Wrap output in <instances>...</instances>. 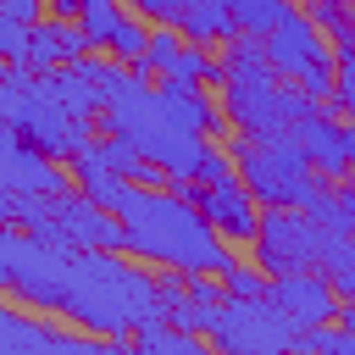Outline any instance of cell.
Returning <instances> with one entry per match:
<instances>
[{
  "label": "cell",
  "mask_w": 355,
  "mask_h": 355,
  "mask_svg": "<svg viewBox=\"0 0 355 355\" xmlns=\"http://www.w3.org/2000/svg\"><path fill=\"white\" fill-rule=\"evenodd\" d=\"M128 250H72L50 244L28 227H6L0 239V288L17 305L55 311L83 333L133 338V327L161 316L155 272L133 266Z\"/></svg>",
  "instance_id": "1"
},
{
  "label": "cell",
  "mask_w": 355,
  "mask_h": 355,
  "mask_svg": "<svg viewBox=\"0 0 355 355\" xmlns=\"http://www.w3.org/2000/svg\"><path fill=\"white\" fill-rule=\"evenodd\" d=\"M122 227H128V255L150 261V266H166V272H233L239 255L233 244L205 222V211L183 194V189H166V183H133L128 205L116 211Z\"/></svg>",
  "instance_id": "2"
},
{
  "label": "cell",
  "mask_w": 355,
  "mask_h": 355,
  "mask_svg": "<svg viewBox=\"0 0 355 355\" xmlns=\"http://www.w3.org/2000/svg\"><path fill=\"white\" fill-rule=\"evenodd\" d=\"M322 100L283 83L277 67L266 61V39L261 33H233L222 44V111L233 133L250 139H288Z\"/></svg>",
  "instance_id": "3"
},
{
  "label": "cell",
  "mask_w": 355,
  "mask_h": 355,
  "mask_svg": "<svg viewBox=\"0 0 355 355\" xmlns=\"http://www.w3.org/2000/svg\"><path fill=\"white\" fill-rule=\"evenodd\" d=\"M100 133H116V139L139 144V155H144V161H155V166L172 178V189L194 183V178H200V166H205V155L216 150L205 133H194V128L172 122V116L161 111V100H155V89H150V83H133V89L111 94V100H105V111H100Z\"/></svg>",
  "instance_id": "4"
},
{
  "label": "cell",
  "mask_w": 355,
  "mask_h": 355,
  "mask_svg": "<svg viewBox=\"0 0 355 355\" xmlns=\"http://www.w3.org/2000/svg\"><path fill=\"white\" fill-rule=\"evenodd\" d=\"M227 150H233L239 178L250 183V194H255L261 205L311 211V205L322 200V189L333 183V178H322V172L311 166V155L294 144V133H288V139H250V133H233Z\"/></svg>",
  "instance_id": "5"
},
{
  "label": "cell",
  "mask_w": 355,
  "mask_h": 355,
  "mask_svg": "<svg viewBox=\"0 0 355 355\" xmlns=\"http://www.w3.org/2000/svg\"><path fill=\"white\" fill-rule=\"evenodd\" d=\"M266 61L277 67L283 83L316 94V100H333V78H338V44L327 39V28L311 17V11H288L272 33H266Z\"/></svg>",
  "instance_id": "6"
},
{
  "label": "cell",
  "mask_w": 355,
  "mask_h": 355,
  "mask_svg": "<svg viewBox=\"0 0 355 355\" xmlns=\"http://www.w3.org/2000/svg\"><path fill=\"white\" fill-rule=\"evenodd\" d=\"M211 349H227V355H277V349H294L300 344V322L266 294V300H239L227 294L216 311H211V327H205Z\"/></svg>",
  "instance_id": "7"
},
{
  "label": "cell",
  "mask_w": 355,
  "mask_h": 355,
  "mask_svg": "<svg viewBox=\"0 0 355 355\" xmlns=\"http://www.w3.org/2000/svg\"><path fill=\"white\" fill-rule=\"evenodd\" d=\"M333 239H338V233H333L316 211L266 205V211H261V233H255L250 255H255L272 277H283V272H311V266H322V261H327V250H333Z\"/></svg>",
  "instance_id": "8"
},
{
  "label": "cell",
  "mask_w": 355,
  "mask_h": 355,
  "mask_svg": "<svg viewBox=\"0 0 355 355\" xmlns=\"http://www.w3.org/2000/svg\"><path fill=\"white\" fill-rule=\"evenodd\" d=\"M94 122L89 116H78V111H67L55 94H50V83H44V72L33 78V89H28V105H22V116L11 122V133H22L33 150H44L50 161H72V155H83L100 133H89Z\"/></svg>",
  "instance_id": "9"
},
{
  "label": "cell",
  "mask_w": 355,
  "mask_h": 355,
  "mask_svg": "<svg viewBox=\"0 0 355 355\" xmlns=\"http://www.w3.org/2000/svg\"><path fill=\"white\" fill-rule=\"evenodd\" d=\"M0 355H116V344L100 333H83V327L61 333L55 322L33 316V305L11 300L0 311Z\"/></svg>",
  "instance_id": "10"
},
{
  "label": "cell",
  "mask_w": 355,
  "mask_h": 355,
  "mask_svg": "<svg viewBox=\"0 0 355 355\" xmlns=\"http://www.w3.org/2000/svg\"><path fill=\"white\" fill-rule=\"evenodd\" d=\"M183 194L205 211V222L227 239V244H255V233H261V200L250 194V183L233 172V178H222V183H183Z\"/></svg>",
  "instance_id": "11"
},
{
  "label": "cell",
  "mask_w": 355,
  "mask_h": 355,
  "mask_svg": "<svg viewBox=\"0 0 355 355\" xmlns=\"http://www.w3.org/2000/svg\"><path fill=\"white\" fill-rule=\"evenodd\" d=\"M294 144L311 155V166L322 178H349L355 172V116L333 111V100H322L300 128H294Z\"/></svg>",
  "instance_id": "12"
},
{
  "label": "cell",
  "mask_w": 355,
  "mask_h": 355,
  "mask_svg": "<svg viewBox=\"0 0 355 355\" xmlns=\"http://www.w3.org/2000/svg\"><path fill=\"white\" fill-rule=\"evenodd\" d=\"M50 211H55L61 244H72V250H128V227H122V216L105 211V205H94L83 189L55 194Z\"/></svg>",
  "instance_id": "13"
},
{
  "label": "cell",
  "mask_w": 355,
  "mask_h": 355,
  "mask_svg": "<svg viewBox=\"0 0 355 355\" xmlns=\"http://www.w3.org/2000/svg\"><path fill=\"white\" fill-rule=\"evenodd\" d=\"M0 183L6 189H22V194H67L72 189V166L67 161H50L44 150H33L22 133L6 128V144H0Z\"/></svg>",
  "instance_id": "14"
},
{
  "label": "cell",
  "mask_w": 355,
  "mask_h": 355,
  "mask_svg": "<svg viewBox=\"0 0 355 355\" xmlns=\"http://www.w3.org/2000/svg\"><path fill=\"white\" fill-rule=\"evenodd\" d=\"M272 300L300 322V327H316V322H338V288L327 283V272L322 266H311V272H283V277H272Z\"/></svg>",
  "instance_id": "15"
},
{
  "label": "cell",
  "mask_w": 355,
  "mask_h": 355,
  "mask_svg": "<svg viewBox=\"0 0 355 355\" xmlns=\"http://www.w3.org/2000/svg\"><path fill=\"white\" fill-rule=\"evenodd\" d=\"M72 166V189H83L94 205H105V211H122L128 205V194H133V178L111 161V144H105V133L83 150V155H72L67 161Z\"/></svg>",
  "instance_id": "16"
},
{
  "label": "cell",
  "mask_w": 355,
  "mask_h": 355,
  "mask_svg": "<svg viewBox=\"0 0 355 355\" xmlns=\"http://www.w3.org/2000/svg\"><path fill=\"white\" fill-rule=\"evenodd\" d=\"M83 55H94L83 22H78V17H44V22H33V39H28V61H22V67H33V72H61V67H72V61H83Z\"/></svg>",
  "instance_id": "17"
},
{
  "label": "cell",
  "mask_w": 355,
  "mask_h": 355,
  "mask_svg": "<svg viewBox=\"0 0 355 355\" xmlns=\"http://www.w3.org/2000/svg\"><path fill=\"white\" fill-rule=\"evenodd\" d=\"M155 100H161V111H166L172 122H183V128H194V133H216V128L227 122V111L205 94V83L161 78V83H155Z\"/></svg>",
  "instance_id": "18"
},
{
  "label": "cell",
  "mask_w": 355,
  "mask_h": 355,
  "mask_svg": "<svg viewBox=\"0 0 355 355\" xmlns=\"http://www.w3.org/2000/svg\"><path fill=\"white\" fill-rule=\"evenodd\" d=\"M178 28L194 39V44H227L239 33L227 0H178Z\"/></svg>",
  "instance_id": "19"
},
{
  "label": "cell",
  "mask_w": 355,
  "mask_h": 355,
  "mask_svg": "<svg viewBox=\"0 0 355 355\" xmlns=\"http://www.w3.org/2000/svg\"><path fill=\"white\" fill-rule=\"evenodd\" d=\"M133 349H144V355H205L211 338L205 333H189V327L166 322V316H155V322L133 327Z\"/></svg>",
  "instance_id": "20"
},
{
  "label": "cell",
  "mask_w": 355,
  "mask_h": 355,
  "mask_svg": "<svg viewBox=\"0 0 355 355\" xmlns=\"http://www.w3.org/2000/svg\"><path fill=\"white\" fill-rule=\"evenodd\" d=\"M311 211H316L333 233H355V178H333Z\"/></svg>",
  "instance_id": "21"
},
{
  "label": "cell",
  "mask_w": 355,
  "mask_h": 355,
  "mask_svg": "<svg viewBox=\"0 0 355 355\" xmlns=\"http://www.w3.org/2000/svg\"><path fill=\"white\" fill-rule=\"evenodd\" d=\"M227 11H233V22H239V33H272L288 11H294V0H227Z\"/></svg>",
  "instance_id": "22"
},
{
  "label": "cell",
  "mask_w": 355,
  "mask_h": 355,
  "mask_svg": "<svg viewBox=\"0 0 355 355\" xmlns=\"http://www.w3.org/2000/svg\"><path fill=\"white\" fill-rule=\"evenodd\" d=\"M122 0H83V11H78V22H83V33H89V44L94 50H111V39H116V28H122Z\"/></svg>",
  "instance_id": "23"
},
{
  "label": "cell",
  "mask_w": 355,
  "mask_h": 355,
  "mask_svg": "<svg viewBox=\"0 0 355 355\" xmlns=\"http://www.w3.org/2000/svg\"><path fill=\"white\" fill-rule=\"evenodd\" d=\"M322 272H327V283L338 288V300H355V233H338V239H333Z\"/></svg>",
  "instance_id": "24"
},
{
  "label": "cell",
  "mask_w": 355,
  "mask_h": 355,
  "mask_svg": "<svg viewBox=\"0 0 355 355\" xmlns=\"http://www.w3.org/2000/svg\"><path fill=\"white\" fill-rule=\"evenodd\" d=\"M183 44H189V33H183V28H150V44H144V67H150L155 78H166V72L178 67Z\"/></svg>",
  "instance_id": "25"
},
{
  "label": "cell",
  "mask_w": 355,
  "mask_h": 355,
  "mask_svg": "<svg viewBox=\"0 0 355 355\" xmlns=\"http://www.w3.org/2000/svg\"><path fill=\"white\" fill-rule=\"evenodd\" d=\"M222 283H227V294H239V300H266V294H272V272H266L261 261H239L233 272H222Z\"/></svg>",
  "instance_id": "26"
},
{
  "label": "cell",
  "mask_w": 355,
  "mask_h": 355,
  "mask_svg": "<svg viewBox=\"0 0 355 355\" xmlns=\"http://www.w3.org/2000/svg\"><path fill=\"white\" fill-rule=\"evenodd\" d=\"M300 11H305V6H300ZM311 17L327 28V39H333L338 50H355V6H316Z\"/></svg>",
  "instance_id": "27"
},
{
  "label": "cell",
  "mask_w": 355,
  "mask_h": 355,
  "mask_svg": "<svg viewBox=\"0 0 355 355\" xmlns=\"http://www.w3.org/2000/svg\"><path fill=\"white\" fill-rule=\"evenodd\" d=\"M333 111L355 116V50H338V78H333Z\"/></svg>",
  "instance_id": "28"
},
{
  "label": "cell",
  "mask_w": 355,
  "mask_h": 355,
  "mask_svg": "<svg viewBox=\"0 0 355 355\" xmlns=\"http://www.w3.org/2000/svg\"><path fill=\"white\" fill-rule=\"evenodd\" d=\"M28 39H33V28H28V22L0 17V55H6V61H28Z\"/></svg>",
  "instance_id": "29"
},
{
  "label": "cell",
  "mask_w": 355,
  "mask_h": 355,
  "mask_svg": "<svg viewBox=\"0 0 355 355\" xmlns=\"http://www.w3.org/2000/svg\"><path fill=\"white\" fill-rule=\"evenodd\" d=\"M133 11L155 28H178V0H133Z\"/></svg>",
  "instance_id": "30"
},
{
  "label": "cell",
  "mask_w": 355,
  "mask_h": 355,
  "mask_svg": "<svg viewBox=\"0 0 355 355\" xmlns=\"http://www.w3.org/2000/svg\"><path fill=\"white\" fill-rule=\"evenodd\" d=\"M0 17H11V22H28V28H33V22H44V17H50V6H44V0H0Z\"/></svg>",
  "instance_id": "31"
},
{
  "label": "cell",
  "mask_w": 355,
  "mask_h": 355,
  "mask_svg": "<svg viewBox=\"0 0 355 355\" xmlns=\"http://www.w3.org/2000/svg\"><path fill=\"white\" fill-rule=\"evenodd\" d=\"M50 6V17H78L83 11V0H44Z\"/></svg>",
  "instance_id": "32"
},
{
  "label": "cell",
  "mask_w": 355,
  "mask_h": 355,
  "mask_svg": "<svg viewBox=\"0 0 355 355\" xmlns=\"http://www.w3.org/2000/svg\"><path fill=\"white\" fill-rule=\"evenodd\" d=\"M338 322H344V327H355V300H344V305H338Z\"/></svg>",
  "instance_id": "33"
},
{
  "label": "cell",
  "mask_w": 355,
  "mask_h": 355,
  "mask_svg": "<svg viewBox=\"0 0 355 355\" xmlns=\"http://www.w3.org/2000/svg\"><path fill=\"white\" fill-rule=\"evenodd\" d=\"M294 6H305V11H316V6H355V0H294Z\"/></svg>",
  "instance_id": "34"
}]
</instances>
